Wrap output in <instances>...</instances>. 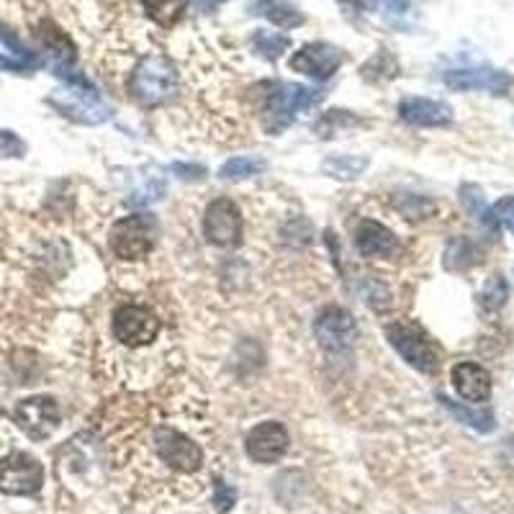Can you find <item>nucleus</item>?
I'll list each match as a JSON object with an SVG mask.
<instances>
[{
  "instance_id": "obj_1",
  "label": "nucleus",
  "mask_w": 514,
  "mask_h": 514,
  "mask_svg": "<svg viewBox=\"0 0 514 514\" xmlns=\"http://www.w3.org/2000/svg\"><path fill=\"white\" fill-rule=\"evenodd\" d=\"M322 90L299 83H270L263 98V126L268 134L286 132L299 114L322 101Z\"/></svg>"
},
{
  "instance_id": "obj_2",
  "label": "nucleus",
  "mask_w": 514,
  "mask_h": 514,
  "mask_svg": "<svg viewBox=\"0 0 514 514\" xmlns=\"http://www.w3.org/2000/svg\"><path fill=\"white\" fill-rule=\"evenodd\" d=\"M178 67L162 57L147 54L132 72V93L144 106H160L178 93Z\"/></svg>"
},
{
  "instance_id": "obj_3",
  "label": "nucleus",
  "mask_w": 514,
  "mask_h": 514,
  "mask_svg": "<svg viewBox=\"0 0 514 514\" xmlns=\"http://www.w3.org/2000/svg\"><path fill=\"white\" fill-rule=\"evenodd\" d=\"M157 219L152 214H129L111 227L108 234V247L119 260L134 263L150 255L157 245Z\"/></svg>"
},
{
  "instance_id": "obj_4",
  "label": "nucleus",
  "mask_w": 514,
  "mask_h": 514,
  "mask_svg": "<svg viewBox=\"0 0 514 514\" xmlns=\"http://www.w3.org/2000/svg\"><path fill=\"white\" fill-rule=\"evenodd\" d=\"M386 340L396 353L419 373H435L440 368V350L425 329L414 322H389L383 327Z\"/></svg>"
},
{
  "instance_id": "obj_5",
  "label": "nucleus",
  "mask_w": 514,
  "mask_h": 514,
  "mask_svg": "<svg viewBox=\"0 0 514 514\" xmlns=\"http://www.w3.org/2000/svg\"><path fill=\"white\" fill-rule=\"evenodd\" d=\"M314 335H317L322 350L332 355H342L353 350L360 337L358 319L342 306H324L314 319Z\"/></svg>"
},
{
  "instance_id": "obj_6",
  "label": "nucleus",
  "mask_w": 514,
  "mask_h": 514,
  "mask_svg": "<svg viewBox=\"0 0 514 514\" xmlns=\"http://www.w3.org/2000/svg\"><path fill=\"white\" fill-rule=\"evenodd\" d=\"M49 103H52L65 119L78 121V124L96 126L114 116V108L98 96L96 85H90V88H72V85H67V90H62V93L49 98Z\"/></svg>"
},
{
  "instance_id": "obj_7",
  "label": "nucleus",
  "mask_w": 514,
  "mask_h": 514,
  "mask_svg": "<svg viewBox=\"0 0 514 514\" xmlns=\"http://www.w3.org/2000/svg\"><path fill=\"white\" fill-rule=\"evenodd\" d=\"M44 486V468L34 455L16 450L0 463V491L8 497H36Z\"/></svg>"
},
{
  "instance_id": "obj_8",
  "label": "nucleus",
  "mask_w": 514,
  "mask_h": 514,
  "mask_svg": "<svg viewBox=\"0 0 514 514\" xmlns=\"http://www.w3.org/2000/svg\"><path fill=\"white\" fill-rule=\"evenodd\" d=\"M204 237L214 247H237L242 240V211L232 198H214L204 211Z\"/></svg>"
},
{
  "instance_id": "obj_9",
  "label": "nucleus",
  "mask_w": 514,
  "mask_h": 514,
  "mask_svg": "<svg viewBox=\"0 0 514 514\" xmlns=\"http://www.w3.org/2000/svg\"><path fill=\"white\" fill-rule=\"evenodd\" d=\"M160 335V319L152 309L124 304L114 311V337L126 347L152 345Z\"/></svg>"
},
{
  "instance_id": "obj_10",
  "label": "nucleus",
  "mask_w": 514,
  "mask_h": 514,
  "mask_svg": "<svg viewBox=\"0 0 514 514\" xmlns=\"http://www.w3.org/2000/svg\"><path fill=\"white\" fill-rule=\"evenodd\" d=\"M13 422L18 430L26 432V437L42 443L60 427V407L52 396H29L13 407Z\"/></svg>"
},
{
  "instance_id": "obj_11",
  "label": "nucleus",
  "mask_w": 514,
  "mask_h": 514,
  "mask_svg": "<svg viewBox=\"0 0 514 514\" xmlns=\"http://www.w3.org/2000/svg\"><path fill=\"white\" fill-rule=\"evenodd\" d=\"M443 83L455 93H468V90H484L491 96H507L512 90L514 78L509 72L499 70L491 65H473V67H453L443 72Z\"/></svg>"
},
{
  "instance_id": "obj_12",
  "label": "nucleus",
  "mask_w": 514,
  "mask_h": 514,
  "mask_svg": "<svg viewBox=\"0 0 514 514\" xmlns=\"http://www.w3.org/2000/svg\"><path fill=\"white\" fill-rule=\"evenodd\" d=\"M155 450L157 458L178 473H196L198 468L204 466L201 445L193 443L191 437L173 430V427H157Z\"/></svg>"
},
{
  "instance_id": "obj_13",
  "label": "nucleus",
  "mask_w": 514,
  "mask_h": 514,
  "mask_svg": "<svg viewBox=\"0 0 514 514\" xmlns=\"http://www.w3.org/2000/svg\"><path fill=\"white\" fill-rule=\"evenodd\" d=\"M342 62H345V54L335 44L309 42L299 52H293L291 70L301 72V75L311 80H329L340 70Z\"/></svg>"
},
{
  "instance_id": "obj_14",
  "label": "nucleus",
  "mask_w": 514,
  "mask_h": 514,
  "mask_svg": "<svg viewBox=\"0 0 514 514\" xmlns=\"http://www.w3.org/2000/svg\"><path fill=\"white\" fill-rule=\"evenodd\" d=\"M288 445H291V437L288 430L281 422H260L257 427H252L250 435L245 440V450L255 463H265V466H273L286 455Z\"/></svg>"
},
{
  "instance_id": "obj_15",
  "label": "nucleus",
  "mask_w": 514,
  "mask_h": 514,
  "mask_svg": "<svg viewBox=\"0 0 514 514\" xmlns=\"http://www.w3.org/2000/svg\"><path fill=\"white\" fill-rule=\"evenodd\" d=\"M399 116L401 121L419 126V129H432V126H448L453 121V108L435 98L409 96L399 101Z\"/></svg>"
},
{
  "instance_id": "obj_16",
  "label": "nucleus",
  "mask_w": 514,
  "mask_h": 514,
  "mask_svg": "<svg viewBox=\"0 0 514 514\" xmlns=\"http://www.w3.org/2000/svg\"><path fill=\"white\" fill-rule=\"evenodd\" d=\"M450 381H453V389L458 391V396H461L463 401H468V404L489 401L491 376L484 365L471 363V360L455 363L453 371H450Z\"/></svg>"
},
{
  "instance_id": "obj_17",
  "label": "nucleus",
  "mask_w": 514,
  "mask_h": 514,
  "mask_svg": "<svg viewBox=\"0 0 514 514\" xmlns=\"http://www.w3.org/2000/svg\"><path fill=\"white\" fill-rule=\"evenodd\" d=\"M355 247L363 257L381 260V257H394L399 252V237L389 227H383L376 219H363L355 229Z\"/></svg>"
},
{
  "instance_id": "obj_18",
  "label": "nucleus",
  "mask_w": 514,
  "mask_h": 514,
  "mask_svg": "<svg viewBox=\"0 0 514 514\" xmlns=\"http://www.w3.org/2000/svg\"><path fill=\"white\" fill-rule=\"evenodd\" d=\"M250 11L255 16H265L281 29H296L304 24V16L299 11H293L283 0H250Z\"/></svg>"
},
{
  "instance_id": "obj_19",
  "label": "nucleus",
  "mask_w": 514,
  "mask_h": 514,
  "mask_svg": "<svg viewBox=\"0 0 514 514\" xmlns=\"http://www.w3.org/2000/svg\"><path fill=\"white\" fill-rule=\"evenodd\" d=\"M437 399H440V404H443L453 417H458V422H463V425L473 427V430L479 432L494 430V414H491L489 409H471L466 407V404H461V401H453L443 394L437 396Z\"/></svg>"
},
{
  "instance_id": "obj_20",
  "label": "nucleus",
  "mask_w": 514,
  "mask_h": 514,
  "mask_svg": "<svg viewBox=\"0 0 514 514\" xmlns=\"http://www.w3.org/2000/svg\"><path fill=\"white\" fill-rule=\"evenodd\" d=\"M368 157L360 155H329L322 162V173L337 180H355L368 170Z\"/></svg>"
},
{
  "instance_id": "obj_21",
  "label": "nucleus",
  "mask_w": 514,
  "mask_h": 514,
  "mask_svg": "<svg viewBox=\"0 0 514 514\" xmlns=\"http://www.w3.org/2000/svg\"><path fill=\"white\" fill-rule=\"evenodd\" d=\"M481 260V250L476 247V242H471L468 237H455L445 247V268L448 270H466L471 265H476Z\"/></svg>"
},
{
  "instance_id": "obj_22",
  "label": "nucleus",
  "mask_w": 514,
  "mask_h": 514,
  "mask_svg": "<svg viewBox=\"0 0 514 514\" xmlns=\"http://www.w3.org/2000/svg\"><path fill=\"white\" fill-rule=\"evenodd\" d=\"M144 13L162 29H173L186 11V0H139Z\"/></svg>"
},
{
  "instance_id": "obj_23",
  "label": "nucleus",
  "mask_w": 514,
  "mask_h": 514,
  "mask_svg": "<svg viewBox=\"0 0 514 514\" xmlns=\"http://www.w3.org/2000/svg\"><path fill=\"white\" fill-rule=\"evenodd\" d=\"M268 168V162L263 157H250V155H240V157H232L227 160L219 168V178L222 180H247V178H255L260 175L263 170Z\"/></svg>"
},
{
  "instance_id": "obj_24",
  "label": "nucleus",
  "mask_w": 514,
  "mask_h": 514,
  "mask_svg": "<svg viewBox=\"0 0 514 514\" xmlns=\"http://www.w3.org/2000/svg\"><path fill=\"white\" fill-rule=\"evenodd\" d=\"M461 201H463V206H466V211L471 216H476V219H479L481 224H484V227H489V229H494V232H497V219H494V214H491V209L489 206H486V198L481 196V191L476 186H463L461 188Z\"/></svg>"
},
{
  "instance_id": "obj_25",
  "label": "nucleus",
  "mask_w": 514,
  "mask_h": 514,
  "mask_svg": "<svg viewBox=\"0 0 514 514\" xmlns=\"http://www.w3.org/2000/svg\"><path fill=\"white\" fill-rule=\"evenodd\" d=\"M252 47L257 54H263L268 60H278L288 47H291V39L286 34H273V31H257L252 36Z\"/></svg>"
},
{
  "instance_id": "obj_26",
  "label": "nucleus",
  "mask_w": 514,
  "mask_h": 514,
  "mask_svg": "<svg viewBox=\"0 0 514 514\" xmlns=\"http://www.w3.org/2000/svg\"><path fill=\"white\" fill-rule=\"evenodd\" d=\"M509 299V286L502 275H491L489 281L484 283L479 293V304L484 306L486 311H499Z\"/></svg>"
},
{
  "instance_id": "obj_27",
  "label": "nucleus",
  "mask_w": 514,
  "mask_h": 514,
  "mask_svg": "<svg viewBox=\"0 0 514 514\" xmlns=\"http://www.w3.org/2000/svg\"><path fill=\"white\" fill-rule=\"evenodd\" d=\"M396 206H399L401 214L407 216V219H412V222L427 219V216L435 214V209H437L435 201H430V198H425V196H412V193L401 198Z\"/></svg>"
},
{
  "instance_id": "obj_28",
  "label": "nucleus",
  "mask_w": 514,
  "mask_h": 514,
  "mask_svg": "<svg viewBox=\"0 0 514 514\" xmlns=\"http://www.w3.org/2000/svg\"><path fill=\"white\" fill-rule=\"evenodd\" d=\"M26 142L16 132H0V160L8 157H24Z\"/></svg>"
},
{
  "instance_id": "obj_29",
  "label": "nucleus",
  "mask_w": 514,
  "mask_h": 514,
  "mask_svg": "<svg viewBox=\"0 0 514 514\" xmlns=\"http://www.w3.org/2000/svg\"><path fill=\"white\" fill-rule=\"evenodd\" d=\"M214 504H216V512L219 514H227L229 509L234 507V502H237V489L234 486H229L227 481L219 479L214 484Z\"/></svg>"
},
{
  "instance_id": "obj_30",
  "label": "nucleus",
  "mask_w": 514,
  "mask_h": 514,
  "mask_svg": "<svg viewBox=\"0 0 514 514\" xmlns=\"http://www.w3.org/2000/svg\"><path fill=\"white\" fill-rule=\"evenodd\" d=\"M363 296H365V301L373 306V309H389V306H391L389 291H386V288H383L381 283H376V281H365L363 283Z\"/></svg>"
},
{
  "instance_id": "obj_31",
  "label": "nucleus",
  "mask_w": 514,
  "mask_h": 514,
  "mask_svg": "<svg viewBox=\"0 0 514 514\" xmlns=\"http://www.w3.org/2000/svg\"><path fill=\"white\" fill-rule=\"evenodd\" d=\"M491 214H494L497 224H502L504 229L514 234V196L499 198L497 204L491 206Z\"/></svg>"
},
{
  "instance_id": "obj_32",
  "label": "nucleus",
  "mask_w": 514,
  "mask_h": 514,
  "mask_svg": "<svg viewBox=\"0 0 514 514\" xmlns=\"http://www.w3.org/2000/svg\"><path fill=\"white\" fill-rule=\"evenodd\" d=\"M283 234H286V240H291L293 245H309L314 232H311V224L306 219H293V222L286 224Z\"/></svg>"
},
{
  "instance_id": "obj_33",
  "label": "nucleus",
  "mask_w": 514,
  "mask_h": 514,
  "mask_svg": "<svg viewBox=\"0 0 514 514\" xmlns=\"http://www.w3.org/2000/svg\"><path fill=\"white\" fill-rule=\"evenodd\" d=\"M170 170H173L180 180H188V183H193V180H201L206 175L204 165H196V162H173Z\"/></svg>"
},
{
  "instance_id": "obj_34",
  "label": "nucleus",
  "mask_w": 514,
  "mask_h": 514,
  "mask_svg": "<svg viewBox=\"0 0 514 514\" xmlns=\"http://www.w3.org/2000/svg\"><path fill=\"white\" fill-rule=\"evenodd\" d=\"M340 3V8L345 13H350V16H358V13H371L376 11L378 0H337Z\"/></svg>"
},
{
  "instance_id": "obj_35",
  "label": "nucleus",
  "mask_w": 514,
  "mask_h": 514,
  "mask_svg": "<svg viewBox=\"0 0 514 514\" xmlns=\"http://www.w3.org/2000/svg\"><path fill=\"white\" fill-rule=\"evenodd\" d=\"M383 8H386V13L394 18H404L412 13V6H414V0H381Z\"/></svg>"
},
{
  "instance_id": "obj_36",
  "label": "nucleus",
  "mask_w": 514,
  "mask_h": 514,
  "mask_svg": "<svg viewBox=\"0 0 514 514\" xmlns=\"http://www.w3.org/2000/svg\"><path fill=\"white\" fill-rule=\"evenodd\" d=\"M36 65L24 60H13V57H0V70H8V72H29L34 70Z\"/></svg>"
},
{
  "instance_id": "obj_37",
  "label": "nucleus",
  "mask_w": 514,
  "mask_h": 514,
  "mask_svg": "<svg viewBox=\"0 0 514 514\" xmlns=\"http://www.w3.org/2000/svg\"><path fill=\"white\" fill-rule=\"evenodd\" d=\"M193 3H196V8L201 13H214L216 8L222 6L224 0H193Z\"/></svg>"
}]
</instances>
